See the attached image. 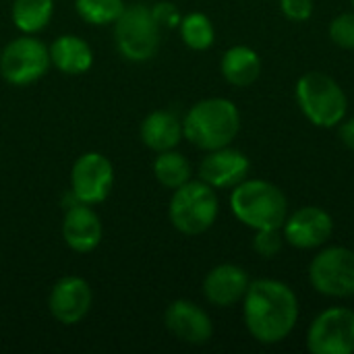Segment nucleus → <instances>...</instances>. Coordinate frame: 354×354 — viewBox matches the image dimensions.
<instances>
[{
  "label": "nucleus",
  "mask_w": 354,
  "mask_h": 354,
  "mask_svg": "<svg viewBox=\"0 0 354 354\" xmlns=\"http://www.w3.org/2000/svg\"><path fill=\"white\" fill-rule=\"evenodd\" d=\"M284 243L295 249L309 251L324 247L334 234V220L332 216L317 205H305L297 212L288 214L282 224Z\"/></svg>",
  "instance_id": "obj_11"
},
{
  "label": "nucleus",
  "mask_w": 354,
  "mask_h": 354,
  "mask_svg": "<svg viewBox=\"0 0 354 354\" xmlns=\"http://www.w3.org/2000/svg\"><path fill=\"white\" fill-rule=\"evenodd\" d=\"M153 174L162 187L174 191L191 180V164L183 153L174 149L160 151V156L153 162Z\"/></svg>",
  "instance_id": "obj_21"
},
{
  "label": "nucleus",
  "mask_w": 354,
  "mask_h": 354,
  "mask_svg": "<svg viewBox=\"0 0 354 354\" xmlns=\"http://www.w3.org/2000/svg\"><path fill=\"white\" fill-rule=\"evenodd\" d=\"M50 68V48L35 37L23 35L4 46L0 54V75L10 85H29Z\"/></svg>",
  "instance_id": "obj_8"
},
{
  "label": "nucleus",
  "mask_w": 354,
  "mask_h": 354,
  "mask_svg": "<svg viewBox=\"0 0 354 354\" xmlns=\"http://www.w3.org/2000/svg\"><path fill=\"white\" fill-rule=\"evenodd\" d=\"M75 8L79 17L91 25H108L116 23V19L124 10L122 0H75Z\"/></svg>",
  "instance_id": "obj_23"
},
{
  "label": "nucleus",
  "mask_w": 354,
  "mask_h": 354,
  "mask_svg": "<svg viewBox=\"0 0 354 354\" xmlns=\"http://www.w3.org/2000/svg\"><path fill=\"white\" fill-rule=\"evenodd\" d=\"M114 39L118 52L131 62H145L153 58L160 48V25L153 19L151 6H124L122 15L116 19Z\"/></svg>",
  "instance_id": "obj_6"
},
{
  "label": "nucleus",
  "mask_w": 354,
  "mask_h": 354,
  "mask_svg": "<svg viewBox=\"0 0 354 354\" xmlns=\"http://www.w3.org/2000/svg\"><path fill=\"white\" fill-rule=\"evenodd\" d=\"M249 276L234 263L216 266L203 280V295L216 307H234L249 288Z\"/></svg>",
  "instance_id": "obj_16"
},
{
  "label": "nucleus",
  "mask_w": 354,
  "mask_h": 354,
  "mask_svg": "<svg viewBox=\"0 0 354 354\" xmlns=\"http://www.w3.org/2000/svg\"><path fill=\"white\" fill-rule=\"evenodd\" d=\"M180 37L191 50H207L212 48L216 39V29L207 15L203 12H191L180 19Z\"/></svg>",
  "instance_id": "obj_22"
},
{
  "label": "nucleus",
  "mask_w": 354,
  "mask_h": 354,
  "mask_svg": "<svg viewBox=\"0 0 354 354\" xmlns=\"http://www.w3.org/2000/svg\"><path fill=\"white\" fill-rule=\"evenodd\" d=\"M114 185V168L110 160L97 151H89L79 156L71 172V189L73 195L87 205L102 203Z\"/></svg>",
  "instance_id": "obj_10"
},
{
  "label": "nucleus",
  "mask_w": 354,
  "mask_h": 354,
  "mask_svg": "<svg viewBox=\"0 0 354 354\" xmlns=\"http://www.w3.org/2000/svg\"><path fill=\"white\" fill-rule=\"evenodd\" d=\"M243 319L247 332L257 342H284L297 328L299 299L295 290L280 280H253L243 297Z\"/></svg>",
  "instance_id": "obj_1"
},
{
  "label": "nucleus",
  "mask_w": 354,
  "mask_h": 354,
  "mask_svg": "<svg viewBox=\"0 0 354 354\" xmlns=\"http://www.w3.org/2000/svg\"><path fill=\"white\" fill-rule=\"evenodd\" d=\"M50 62L64 75H83L93 64V52L81 37L60 35L50 46Z\"/></svg>",
  "instance_id": "obj_18"
},
{
  "label": "nucleus",
  "mask_w": 354,
  "mask_h": 354,
  "mask_svg": "<svg viewBox=\"0 0 354 354\" xmlns=\"http://www.w3.org/2000/svg\"><path fill=\"white\" fill-rule=\"evenodd\" d=\"M330 39L344 50H354V10L342 12L330 23Z\"/></svg>",
  "instance_id": "obj_25"
},
{
  "label": "nucleus",
  "mask_w": 354,
  "mask_h": 354,
  "mask_svg": "<svg viewBox=\"0 0 354 354\" xmlns=\"http://www.w3.org/2000/svg\"><path fill=\"white\" fill-rule=\"evenodd\" d=\"M295 95L305 118L319 129H334L346 118L348 97L340 83L328 73H305L297 81Z\"/></svg>",
  "instance_id": "obj_4"
},
{
  "label": "nucleus",
  "mask_w": 354,
  "mask_h": 354,
  "mask_svg": "<svg viewBox=\"0 0 354 354\" xmlns=\"http://www.w3.org/2000/svg\"><path fill=\"white\" fill-rule=\"evenodd\" d=\"M241 131V112L226 97H207L197 102L183 120V135L195 147L214 151L230 145Z\"/></svg>",
  "instance_id": "obj_2"
},
{
  "label": "nucleus",
  "mask_w": 354,
  "mask_h": 354,
  "mask_svg": "<svg viewBox=\"0 0 354 354\" xmlns=\"http://www.w3.org/2000/svg\"><path fill=\"white\" fill-rule=\"evenodd\" d=\"M351 2H353V6H354V0H351Z\"/></svg>",
  "instance_id": "obj_29"
},
{
  "label": "nucleus",
  "mask_w": 354,
  "mask_h": 354,
  "mask_svg": "<svg viewBox=\"0 0 354 354\" xmlns=\"http://www.w3.org/2000/svg\"><path fill=\"white\" fill-rule=\"evenodd\" d=\"M91 299V288L83 278L66 276L54 284L48 299V307L54 319L64 326H75L89 313Z\"/></svg>",
  "instance_id": "obj_13"
},
{
  "label": "nucleus",
  "mask_w": 354,
  "mask_h": 354,
  "mask_svg": "<svg viewBox=\"0 0 354 354\" xmlns=\"http://www.w3.org/2000/svg\"><path fill=\"white\" fill-rule=\"evenodd\" d=\"M282 247H284V234L280 232V228L255 230L253 249H255L257 255H261L263 259H274L276 255H280Z\"/></svg>",
  "instance_id": "obj_24"
},
{
  "label": "nucleus",
  "mask_w": 354,
  "mask_h": 354,
  "mask_svg": "<svg viewBox=\"0 0 354 354\" xmlns=\"http://www.w3.org/2000/svg\"><path fill=\"white\" fill-rule=\"evenodd\" d=\"M338 139L351 149L354 151V116L353 118H344L340 124H338Z\"/></svg>",
  "instance_id": "obj_28"
},
{
  "label": "nucleus",
  "mask_w": 354,
  "mask_h": 354,
  "mask_svg": "<svg viewBox=\"0 0 354 354\" xmlns=\"http://www.w3.org/2000/svg\"><path fill=\"white\" fill-rule=\"evenodd\" d=\"M54 12V0H15L12 2V23L23 33L41 31Z\"/></svg>",
  "instance_id": "obj_20"
},
{
  "label": "nucleus",
  "mask_w": 354,
  "mask_h": 354,
  "mask_svg": "<svg viewBox=\"0 0 354 354\" xmlns=\"http://www.w3.org/2000/svg\"><path fill=\"white\" fill-rule=\"evenodd\" d=\"M280 8L288 21L303 23L313 15V0H280Z\"/></svg>",
  "instance_id": "obj_26"
},
{
  "label": "nucleus",
  "mask_w": 354,
  "mask_h": 354,
  "mask_svg": "<svg viewBox=\"0 0 354 354\" xmlns=\"http://www.w3.org/2000/svg\"><path fill=\"white\" fill-rule=\"evenodd\" d=\"M153 19L158 21L160 27H178L180 25V12L172 2H158L151 6Z\"/></svg>",
  "instance_id": "obj_27"
},
{
  "label": "nucleus",
  "mask_w": 354,
  "mask_h": 354,
  "mask_svg": "<svg viewBox=\"0 0 354 354\" xmlns=\"http://www.w3.org/2000/svg\"><path fill=\"white\" fill-rule=\"evenodd\" d=\"M222 77L234 87H249L261 75V58L249 46H232L224 52L220 62Z\"/></svg>",
  "instance_id": "obj_19"
},
{
  "label": "nucleus",
  "mask_w": 354,
  "mask_h": 354,
  "mask_svg": "<svg viewBox=\"0 0 354 354\" xmlns=\"http://www.w3.org/2000/svg\"><path fill=\"white\" fill-rule=\"evenodd\" d=\"M164 324L174 338L187 344H205L214 336L209 315L191 301H174L164 313Z\"/></svg>",
  "instance_id": "obj_14"
},
{
  "label": "nucleus",
  "mask_w": 354,
  "mask_h": 354,
  "mask_svg": "<svg viewBox=\"0 0 354 354\" xmlns=\"http://www.w3.org/2000/svg\"><path fill=\"white\" fill-rule=\"evenodd\" d=\"M249 158L230 145L209 151L199 164V178L214 189H234L249 176Z\"/></svg>",
  "instance_id": "obj_12"
},
{
  "label": "nucleus",
  "mask_w": 354,
  "mask_h": 354,
  "mask_svg": "<svg viewBox=\"0 0 354 354\" xmlns=\"http://www.w3.org/2000/svg\"><path fill=\"white\" fill-rule=\"evenodd\" d=\"M230 209L239 222L253 230H282V224L288 218V199L282 189L270 180L245 178L232 189Z\"/></svg>",
  "instance_id": "obj_3"
},
{
  "label": "nucleus",
  "mask_w": 354,
  "mask_h": 354,
  "mask_svg": "<svg viewBox=\"0 0 354 354\" xmlns=\"http://www.w3.org/2000/svg\"><path fill=\"white\" fill-rule=\"evenodd\" d=\"M307 348L313 354L354 353V311L348 307L324 309L309 326Z\"/></svg>",
  "instance_id": "obj_9"
},
{
  "label": "nucleus",
  "mask_w": 354,
  "mask_h": 354,
  "mask_svg": "<svg viewBox=\"0 0 354 354\" xmlns=\"http://www.w3.org/2000/svg\"><path fill=\"white\" fill-rule=\"evenodd\" d=\"M183 120L170 110H156L141 122V141L153 151L174 149L183 139Z\"/></svg>",
  "instance_id": "obj_17"
},
{
  "label": "nucleus",
  "mask_w": 354,
  "mask_h": 354,
  "mask_svg": "<svg viewBox=\"0 0 354 354\" xmlns=\"http://www.w3.org/2000/svg\"><path fill=\"white\" fill-rule=\"evenodd\" d=\"M62 239L77 253H91L102 243V222L97 214L81 201L66 207L62 220Z\"/></svg>",
  "instance_id": "obj_15"
},
{
  "label": "nucleus",
  "mask_w": 354,
  "mask_h": 354,
  "mask_svg": "<svg viewBox=\"0 0 354 354\" xmlns=\"http://www.w3.org/2000/svg\"><path fill=\"white\" fill-rule=\"evenodd\" d=\"M218 212L220 201L216 189L203 183L201 178L189 180L183 187L174 189L168 207L172 226L187 236H197L209 230L218 218Z\"/></svg>",
  "instance_id": "obj_5"
},
{
  "label": "nucleus",
  "mask_w": 354,
  "mask_h": 354,
  "mask_svg": "<svg viewBox=\"0 0 354 354\" xmlns=\"http://www.w3.org/2000/svg\"><path fill=\"white\" fill-rule=\"evenodd\" d=\"M309 282L315 292L330 299L354 297V251L348 247H326L309 266Z\"/></svg>",
  "instance_id": "obj_7"
}]
</instances>
